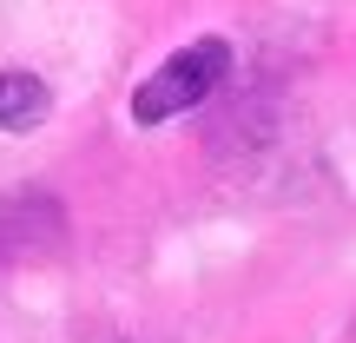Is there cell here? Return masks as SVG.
<instances>
[{"mask_svg": "<svg viewBox=\"0 0 356 343\" xmlns=\"http://www.w3.org/2000/svg\"><path fill=\"white\" fill-rule=\"evenodd\" d=\"M225 79H231V40H191V47H178L172 60L152 66V79H139L132 119L139 126H165V119L204 106Z\"/></svg>", "mask_w": 356, "mask_h": 343, "instance_id": "cell-1", "label": "cell"}, {"mask_svg": "<svg viewBox=\"0 0 356 343\" xmlns=\"http://www.w3.org/2000/svg\"><path fill=\"white\" fill-rule=\"evenodd\" d=\"M53 113V93L26 66H0V132H33Z\"/></svg>", "mask_w": 356, "mask_h": 343, "instance_id": "cell-2", "label": "cell"}, {"mask_svg": "<svg viewBox=\"0 0 356 343\" xmlns=\"http://www.w3.org/2000/svg\"><path fill=\"white\" fill-rule=\"evenodd\" d=\"M53 225H60V205L53 198H0V264H7L20 244L47 238Z\"/></svg>", "mask_w": 356, "mask_h": 343, "instance_id": "cell-3", "label": "cell"}]
</instances>
